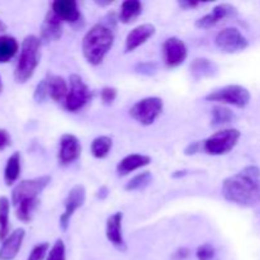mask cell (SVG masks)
Wrapping results in <instances>:
<instances>
[{"instance_id": "obj_12", "label": "cell", "mask_w": 260, "mask_h": 260, "mask_svg": "<svg viewBox=\"0 0 260 260\" xmlns=\"http://www.w3.org/2000/svg\"><path fill=\"white\" fill-rule=\"evenodd\" d=\"M236 14H238V9L234 5L228 4V3L218 4L208 14L200 18L196 22V27L200 28V29H210V28L215 27L216 24H218L222 20L234 18Z\"/></svg>"}, {"instance_id": "obj_33", "label": "cell", "mask_w": 260, "mask_h": 260, "mask_svg": "<svg viewBox=\"0 0 260 260\" xmlns=\"http://www.w3.org/2000/svg\"><path fill=\"white\" fill-rule=\"evenodd\" d=\"M117 94H118V91H117L116 88H113V86H104L101 90L102 102H103L106 106H109V104H112L116 101Z\"/></svg>"}, {"instance_id": "obj_17", "label": "cell", "mask_w": 260, "mask_h": 260, "mask_svg": "<svg viewBox=\"0 0 260 260\" xmlns=\"http://www.w3.org/2000/svg\"><path fill=\"white\" fill-rule=\"evenodd\" d=\"M190 75L194 80L215 78L218 74V65L207 57H196L189 66Z\"/></svg>"}, {"instance_id": "obj_21", "label": "cell", "mask_w": 260, "mask_h": 260, "mask_svg": "<svg viewBox=\"0 0 260 260\" xmlns=\"http://www.w3.org/2000/svg\"><path fill=\"white\" fill-rule=\"evenodd\" d=\"M46 80H47L48 96L56 103H60V102L65 103L66 96L69 94V85L65 79L60 75L48 74L46 76Z\"/></svg>"}, {"instance_id": "obj_38", "label": "cell", "mask_w": 260, "mask_h": 260, "mask_svg": "<svg viewBox=\"0 0 260 260\" xmlns=\"http://www.w3.org/2000/svg\"><path fill=\"white\" fill-rule=\"evenodd\" d=\"M178 4H179V7L183 8V9H193V8H197L200 7V5H202V3L190 2V0H182V2H179Z\"/></svg>"}, {"instance_id": "obj_26", "label": "cell", "mask_w": 260, "mask_h": 260, "mask_svg": "<svg viewBox=\"0 0 260 260\" xmlns=\"http://www.w3.org/2000/svg\"><path fill=\"white\" fill-rule=\"evenodd\" d=\"M211 126L212 127H221L225 124L231 123L235 119V114L230 108L223 106H216L213 107L211 111Z\"/></svg>"}, {"instance_id": "obj_22", "label": "cell", "mask_w": 260, "mask_h": 260, "mask_svg": "<svg viewBox=\"0 0 260 260\" xmlns=\"http://www.w3.org/2000/svg\"><path fill=\"white\" fill-rule=\"evenodd\" d=\"M142 13V3L140 0H126L121 4L118 20L123 24L134 23Z\"/></svg>"}, {"instance_id": "obj_24", "label": "cell", "mask_w": 260, "mask_h": 260, "mask_svg": "<svg viewBox=\"0 0 260 260\" xmlns=\"http://www.w3.org/2000/svg\"><path fill=\"white\" fill-rule=\"evenodd\" d=\"M113 141L109 136H98L91 141L90 152L95 159H104L111 152Z\"/></svg>"}, {"instance_id": "obj_7", "label": "cell", "mask_w": 260, "mask_h": 260, "mask_svg": "<svg viewBox=\"0 0 260 260\" xmlns=\"http://www.w3.org/2000/svg\"><path fill=\"white\" fill-rule=\"evenodd\" d=\"M164 109V102L159 96H147L136 102L129 109V116L142 126H150Z\"/></svg>"}, {"instance_id": "obj_29", "label": "cell", "mask_w": 260, "mask_h": 260, "mask_svg": "<svg viewBox=\"0 0 260 260\" xmlns=\"http://www.w3.org/2000/svg\"><path fill=\"white\" fill-rule=\"evenodd\" d=\"M46 260H66V249L65 244L61 239H57L52 248L50 249Z\"/></svg>"}, {"instance_id": "obj_28", "label": "cell", "mask_w": 260, "mask_h": 260, "mask_svg": "<svg viewBox=\"0 0 260 260\" xmlns=\"http://www.w3.org/2000/svg\"><path fill=\"white\" fill-rule=\"evenodd\" d=\"M9 200L7 197H0V239L5 240L9 233Z\"/></svg>"}, {"instance_id": "obj_40", "label": "cell", "mask_w": 260, "mask_h": 260, "mask_svg": "<svg viewBox=\"0 0 260 260\" xmlns=\"http://www.w3.org/2000/svg\"><path fill=\"white\" fill-rule=\"evenodd\" d=\"M4 30H7V24L0 19V32H4Z\"/></svg>"}, {"instance_id": "obj_15", "label": "cell", "mask_w": 260, "mask_h": 260, "mask_svg": "<svg viewBox=\"0 0 260 260\" xmlns=\"http://www.w3.org/2000/svg\"><path fill=\"white\" fill-rule=\"evenodd\" d=\"M122 221H123L122 212H114L113 215L109 216L106 223V236L114 248L121 251H126L127 245L122 233Z\"/></svg>"}, {"instance_id": "obj_41", "label": "cell", "mask_w": 260, "mask_h": 260, "mask_svg": "<svg viewBox=\"0 0 260 260\" xmlns=\"http://www.w3.org/2000/svg\"><path fill=\"white\" fill-rule=\"evenodd\" d=\"M3 91V83H2V78H0V94H2Z\"/></svg>"}, {"instance_id": "obj_10", "label": "cell", "mask_w": 260, "mask_h": 260, "mask_svg": "<svg viewBox=\"0 0 260 260\" xmlns=\"http://www.w3.org/2000/svg\"><path fill=\"white\" fill-rule=\"evenodd\" d=\"M86 198V190L85 187L81 184H76L69 190L68 196H66L65 201H63V206H65V211H63L62 215L60 216V228L62 231H66L70 226L71 217L74 216V213L79 210L80 207H83V205L85 203Z\"/></svg>"}, {"instance_id": "obj_14", "label": "cell", "mask_w": 260, "mask_h": 260, "mask_svg": "<svg viewBox=\"0 0 260 260\" xmlns=\"http://www.w3.org/2000/svg\"><path fill=\"white\" fill-rule=\"evenodd\" d=\"M51 9L63 23L76 25L83 19L75 0H55L51 5Z\"/></svg>"}, {"instance_id": "obj_8", "label": "cell", "mask_w": 260, "mask_h": 260, "mask_svg": "<svg viewBox=\"0 0 260 260\" xmlns=\"http://www.w3.org/2000/svg\"><path fill=\"white\" fill-rule=\"evenodd\" d=\"M69 94L66 96L65 101V108L66 111L71 112V113H76L80 109H83L89 102L91 101L93 93L90 89L88 88L83 79L76 74H73L69 78Z\"/></svg>"}, {"instance_id": "obj_19", "label": "cell", "mask_w": 260, "mask_h": 260, "mask_svg": "<svg viewBox=\"0 0 260 260\" xmlns=\"http://www.w3.org/2000/svg\"><path fill=\"white\" fill-rule=\"evenodd\" d=\"M62 25L63 22L52 12V9L48 10L41 28V38L46 42L57 41L62 35Z\"/></svg>"}, {"instance_id": "obj_37", "label": "cell", "mask_w": 260, "mask_h": 260, "mask_svg": "<svg viewBox=\"0 0 260 260\" xmlns=\"http://www.w3.org/2000/svg\"><path fill=\"white\" fill-rule=\"evenodd\" d=\"M188 256H189V250H188L187 248L178 249V250L173 254V258H174L175 260H184V259H187Z\"/></svg>"}, {"instance_id": "obj_30", "label": "cell", "mask_w": 260, "mask_h": 260, "mask_svg": "<svg viewBox=\"0 0 260 260\" xmlns=\"http://www.w3.org/2000/svg\"><path fill=\"white\" fill-rule=\"evenodd\" d=\"M196 256L198 260H213L216 256V249L212 244H202L197 248Z\"/></svg>"}, {"instance_id": "obj_20", "label": "cell", "mask_w": 260, "mask_h": 260, "mask_svg": "<svg viewBox=\"0 0 260 260\" xmlns=\"http://www.w3.org/2000/svg\"><path fill=\"white\" fill-rule=\"evenodd\" d=\"M150 162H151V157L147 156V155L129 154L117 164V174L119 177H124V175H128L129 173H134L141 168L147 167Z\"/></svg>"}, {"instance_id": "obj_3", "label": "cell", "mask_w": 260, "mask_h": 260, "mask_svg": "<svg viewBox=\"0 0 260 260\" xmlns=\"http://www.w3.org/2000/svg\"><path fill=\"white\" fill-rule=\"evenodd\" d=\"M41 60V40L30 35L22 43L19 58L15 66L14 78L18 83H25L35 74Z\"/></svg>"}, {"instance_id": "obj_18", "label": "cell", "mask_w": 260, "mask_h": 260, "mask_svg": "<svg viewBox=\"0 0 260 260\" xmlns=\"http://www.w3.org/2000/svg\"><path fill=\"white\" fill-rule=\"evenodd\" d=\"M25 231L23 229H17L9 236H7L0 248V260H13L19 253L24 240Z\"/></svg>"}, {"instance_id": "obj_1", "label": "cell", "mask_w": 260, "mask_h": 260, "mask_svg": "<svg viewBox=\"0 0 260 260\" xmlns=\"http://www.w3.org/2000/svg\"><path fill=\"white\" fill-rule=\"evenodd\" d=\"M222 196L228 202L241 207H254L260 203V169L249 165L241 172L226 178Z\"/></svg>"}, {"instance_id": "obj_9", "label": "cell", "mask_w": 260, "mask_h": 260, "mask_svg": "<svg viewBox=\"0 0 260 260\" xmlns=\"http://www.w3.org/2000/svg\"><path fill=\"white\" fill-rule=\"evenodd\" d=\"M215 43L223 53L241 52L249 46V41L245 36L235 27H228L220 30L216 36Z\"/></svg>"}, {"instance_id": "obj_23", "label": "cell", "mask_w": 260, "mask_h": 260, "mask_svg": "<svg viewBox=\"0 0 260 260\" xmlns=\"http://www.w3.org/2000/svg\"><path fill=\"white\" fill-rule=\"evenodd\" d=\"M17 40L12 36H0V63L9 62L18 52Z\"/></svg>"}, {"instance_id": "obj_32", "label": "cell", "mask_w": 260, "mask_h": 260, "mask_svg": "<svg viewBox=\"0 0 260 260\" xmlns=\"http://www.w3.org/2000/svg\"><path fill=\"white\" fill-rule=\"evenodd\" d=\"M48 96V90H47V80L46 78L43 80L40 81L37 86L35 89V94H33V98L37 103H42L45 102V99Z\"/></svg>"}, {"instance_id": "obj_31", "label": "cell", "mask_w": 260, "mask_h": 260, "mask_svg": "<svg viewBox=\"0 0 260 260\" xmlns=\"http://www.w3.org/2000/svg\"><path fill=\"white\" fill-rule=\"evenodd\" d=\"M48 249H50V244L48 243L37 244V245L32 249V251H30L27 260H45L47 258Z\"/></svg>"}, {"instance_id": "obj_39", "label": "cell", "mask_w": 260, "mask_h": 260, "mask_svg": "<svg viewBox=\"0 0 260 260\" xmlns=\"http://www.w3.org/2000/svg\"><path fill=\"white\" fill-rule=\"evenodd\" d=\"M108 193H109V189L106 187V185H103V187H101V189L96 192V197H98L99 200H104V198L108 197Z\"/></svg>"}, {"instance_id": "obj_35", "label": "cell", "mask_w": 260, "mask_h": 260, "mask_svg": "<svg viewBox=\"0 0 260 260\" xmlns=\"http://www.w3.org/2000/svg\"><path fill=\"white\" fill-rule=\"evenodd\" d=\"M12 144V139H10V135L7 129L0 128V151L7 149L8 146H10Z\"/></svg>"}, {"instance_id": "obj_25", "label": "cell", "mask_w": 260, "mask_h": 260, "mask_svg": "<svg viewBox=\"0 0 260 260\" xmlns=\"http://www.w3.org/2000/svg\"><path fill=\"white\" fill-rule=\"evenodd\" d=\"M20 175V154L14 152L12 156L8 159L7 165L4 169V179L8 185H12L17 182Z\"/></svg>"}, {"instance_id": "obj_16", "label": "cell", "mask_w": 260, "mask_h": 260, "mask_svg": "<svg viewBox=\"0 0 260 260\" xmlns=\"http://www.w3.org/2000/svg\"><path fill=\"white\" fill-rule=\"evenodd\" d=\"M156 32V28L151 23H145L135 27L126 37V45H124V51L126 52H134L136 48L146 43L152 36Z\"/></svg>"}, {"instance_id": "obj_5", "label": "cell", "mask_w": 260, "mask_h": 260, "mask_svg": "<svg viewBox=\"0 0 260 260\" xmlns=\"http://www.w3.org/2000/svg\"><path fill=\"white\" fill-rule=\"evenodd\" d=\"M50 182L51 177H48V175L22 180L13 189V205L17 207V206L23 205V203H40L38 197L45 190V188L50 184Z\"/></svg>"}, {"instance_id": "obj_36", "label": "cell", "mask_w": 260, "mask_h": 260, "mask_svg": "<svg viewBox=\"0 0 260 260\" xmlns=\"http://www.w3.org/2000/svg\"><path fill=\"white\" fill-rule=\"evenodd\" d=\"M201 149H202V144H201V142L198 141L192 142V144H189L187 147H185L184 154L188 155V156H190V155H196L197 152H200Z\"/></svg>"}, {"instance_id": "obj_6", "label": "cell", "mask_w": 260, "mask_h": 260, "mask_svg": "<svg viewBox=\"0 0 260 260\" xmlns=\"http://www.w3.org/2000/svg\"><path fill=\"white\" fill-rule=\"evenodd\" d=\"M207 102H217V103L229 104V106L245 108L250 103V91L239 84H230L222 88L215 89L205 96Z\"/></svg>"}, {"instance_id": "obj_11", "label": "cell", "mask_w": 260, "mask_h": 260, "mask_svg": "<svg viewBox=\"0 0 260 260\" xmlns=\"http://www.w3.org/2000/svg\"><path fill=\"white\" fill-rule=\"evenodd\" d=\"M188 48L184 41L178 37H169L162 43V60L170 69L178 68L185 61Z\"/></svg>"}, {"instance_id": "obj_27", "label": "cell", "mask_w": 260, "mask_h": 260, "mask_svg": "<svg viewBox=\"0 0 260 260\" xmlns=\"http://www.w3.org/2000/svg\"><path fill=\"white\" fill-rule=\"evenodd\" d=\"M152 182V174L151 172H142L139 173L137 175H135L126 185H124V189L127 192H136V190H142L150 185V183Z\"/></svg>"}, {"instance_id": "obj_4", "label": "cell", "mask_w": 260, "mask_h": 260, "mask_svg": "<svg viewBox=\"0 0 260 260\" xmlns=\"http://www.w3.org/2000/svg\"><path fill=\"white\" fill-rule=\"evenodd\" d=\"M241 137V132L236 128H222L211 135L202 144V149L211 156H221L233 151Z\"/></svg>"}, {"instance_id": "obj_2", "label": "cell", "mask_w": 260, "mask_h": 260, "mask_svg": "<svg viewBox=\"0 0 260 260\" xmlns=\"http://www.w3.org/2000/svg\"><path fill=\"white\" fill-rule=\"evenodd\" d=\"M114 43L113 27L107 23H96L83 37V55L88 63L101 65Z\"/></svg>"}, {"instance_id": "obj_34", "label": "cell", "mask_w": 260, "mask_h": 260, "mask_svg": "<svg viewBox=\"0 0 260 260\" xmlns=\"http://www.w3.org/2000/svg\"><path fill=\"white\" fill-rule=\"evenodd\" d=\"M136 71L142 75H154L155 71H156V63L154 62H140L136 65Z\"/></svg>"}, {"instance_id": "obj_13", "label": "cell", "mask_w": 260, "mask_h": 260, "mask_svg": "<svg viewBox=\"0 0 260 260\" xmlns=\"http://www.w3.org/2000/svg\"><path fill=\"white\" fill-rule=\"evenodd\" d=\"M81 155V145L76 136L65 134L60 139V150H58V162L61 165H70L75 162Z\"/></svg>"}]
</instances>
